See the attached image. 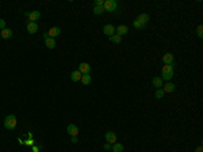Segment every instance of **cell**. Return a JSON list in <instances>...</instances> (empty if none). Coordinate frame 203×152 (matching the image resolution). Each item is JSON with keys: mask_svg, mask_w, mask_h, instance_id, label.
<instances>
[{"mask_svg": "<svg viewBox=\"0 0 203 152\" xmlns=\"http://www.w3.org/2000/svg\"><path fill=\"white\" fill-rule=\"evenodd\" d=\"M16 126V117L14 114H8L4 120V128L8 130H14Z\"/></svg>", "mask_w": 203, "mask_h": 152, "instance_id": "obj_1", "label": "cell"}, {"mask_svg": "<svg viewBox=\"0 0 203 152\" xmlns=\"http://www.w3.org/2000/svg\"><path fill=\"white\" fill-rule=\"evenodd\" d=\"M103 8L104 11H115V10L118 8V1L116 0H104V4H103Z\"/></svg>", "mask_w": 203, "mask_h": 152, "instance_id": "obj_2", "label": "cell"}, {"mask_svg": "<svg viewBox=\"0 0 203 152\" xmlns=\"http://www.w3.org/2000/svg\"><path fill=\"white\" fill-rule=\"evenodd\" d=\"M25 15L29 18V22H35V21H38L41 18L40 11H31V12H26Z\"/></svg>", "mask_w": 203, "mask_h": 152, "instance_id": "obj_3", "label": "cell"}, {"mask_svg": "<svg viewBox=\"0 0 203 152\" xmlns=\"http://www.w3.org/2000/svg\"><path fill=\"white\" fill-rule=\"evenodd\" d=\"M129 33V27L126 25H119V26L115 29V34H118V36H126Z\"/></svg>", "mask_w": 203, "mask_h": 152, "instance_id": "obj_4", "label": "cell"}, {"mask_svg": "<svg viewBox=\"0 0 203 152\" xmlns=\"http://www.w3.org/2000/svg\"><path fill=\"white\" fill-rule=\"evenodd\" d=\"M104 137H106V141H107L108 144L116 143V134H115L114 132H111V130H108V132L104 134Z\"/></svg>", "mask_w": 203, "mask_h": 152, "instance_id": "obj_5", "label": "cell"}, {"mask_svg": "<svg viewBox=\"0 0 203 152\" xmlns=\"http://www.w3.org/2000/svg\"><path fill=\"white\" fill-rule=\"evenodd\" d=\"M79 71L83 73V75H87L91 72V65L88 63H80L79 64Z\"/></svg>", "mask_w": 203, "mask_h": 152, "instance_id": "obj_6", "label": "cell"}, {"mask_svg": "<svg viewBox=\"0 0 203 152\" xmlns=\"http://www.w3.org/2000/svg\"><path fill=\"white\" fill-rule=\"evenodd\" d=\"M66 132H68V134H71V136H77L79 134V128L75 124H69V125L66 126Z\"/></svg>", "mask_w": 203, "mask_h": 152, "instance_id": "obj_7", "label": "cell"}, {"mask_svg": "<svg viewBox=\"0 0 203 152\" xmlns=\"http://www.w3.org/2000/svg\"><path fill=\"white\" fill-rule=\"evenodd\" d=\"M26 29H27V33H29V34H34V33H37V30H38V25H37L35 22H29Z\"/></svg>", "mask_w": 203, "mask_h": 152, "instance_id": "obj_8", "label": "cell"}, {"mask_svg": "<svg viewBox=\"0 0 203 152\" xmlns=\"http://www.w3.org/2000/svg\"><path fill=\"white\" fill-rule=\"evenodd\" d=\"M103 33L106 34V36L111 37L115 34V27L112 26V25H106V26L103 27Z\"/></svg>", "mask_w": 203, "mask_h": 152, "instance_id": "obj_9", "label": "cell"}, {"mask_svg": "<svg viewBox=\"0 0 203 152\" xmlns=\"http://www.w3.org/2000/svg\"><path fill=\"white\" fill-rule=\"evenodd\" d=\"M163 90H164V92H173L176 90V86L173 84V83H171V81H167L165 84H163Z\"/></svg>", "mask_w": 203, "mask_h": 152, "instance_id": "obj_10", "label": "cell"}, {"mask_svg": "<svg viewBox=\"0 0 203 152\" xmlns=\"http://www.w3.org/2000/svg\"><path fill=\"white\" fill-rule=\"evenodd\" d=\"M48 34L50 38H56V37H58L61 34V29H60V27H52L48 31Z\"/></svg>", "mask_w": 203, "mask_h": 152, "instance_id": "obj_11", "label": "cell"}, {"mask_svg": "<svg viewBox=\"0 0 203 152\" xmlns=\"http://www.w3.org/2000/svg\"><path fill=\"white\" fill-rule=\"evenodd\" d=\"M81 76H83V73H81L79 69H76V71L71 72V80L72 81H80L81 80Z\"/></svg>", "mask_w": 203, "mask_h": 152, "instance_id": "obj_12", "label": "cell"}, {"mask_svg": "<svg viewBox=\"0 0 203 152\" xmlns=\"http://www.w3.org/2000/svg\"><path fill=\"white\" fill-rule=\"evenodd\" d=\"M0 37H1V38H4V40H8V38L12 37V30L5 27V29H3V30L0 31Z\"/></svg>", "mask_w": 203, "mask_h": 152, "instance_id": "obj_13", "label": "cell"}, {"mask_svg": "<svg viewBox=\"0 0 203 152\" xmlns=\"http://www.w3.org/2000/svg\"><path fill=\"white\" fill-rule=\"evenodd\" d=\"M163 61H164V64H175L173 54L172 53H165L163 56Z\"/></svg>", "mask_w": 203, "mask_h": 152, "instance_id": "obj_14", "label": "cell"}, {"mask_svg": "<svg viewBox=\"0 0 203 152\" xmlns=\"http://www.w3.org/2000/svg\"><path fill=\"white\" fill-rule=\"evenodd\" d=\"M45 41V45H46V48H48V49H54V48H56V40H54V38H50V37H49V38H46V40H44Z\"/></svg>", "mask_w": 203, "mask_h": 152, "instance_id": "obj_15", "label": "cell"}, {"mask_svg": "<svg viewBox=\"0 0 203 152\" xmlns=\"http://www.w3.org/2000/svg\"><path fill=\"white\" fill-rule=\"evenodd\" d=\"M137 19L142 23V25H144V26H146V23H148V22L150 21V16L148 15V14H140Z\"/></svg>", "mask_w": 203, "mask_h": 152, "instance_id": "obj_16", "label": "cell"}, {"mask_svg": "<svg viewBox=\"0 0 203 152\" xmlns=\"http://www.w3.org/2000/svg\"><path fill=\"white\" fill-rule=\"evenodd\" d=\"M152 83H153V87H156V88H163V80H161V77H159V76H156V77H153L152 79Z\"/></svg>", "mask_w": 203, "mask_h": 152, "instance_id": "obj_17", "label": "cell"}, {"mask_svg": "<svg viewBox=\"0 0 203 152\" xmlns=\"http://www.w3.org/2000/svg\"><path fill=\"white\" fill-rule=\"evenodd\" d=\"M173 68H175V64H165L163 67V73H173Z\"/></svg>", "mask_w": 203, "mask_h": 152, "instance_id": "obj_18", "label": "cell"}, {"mask_svg": "<svg viewBox=\"0 0 203 152\" xmlns=\"http://www.w3.org/2000/svg\"><path fill=\"white\" fill-rule=\"evenodd\" d=\"M81 83H83L84 86H88V84H91V81H92V77H91V75L89 73H87V75H83L81 76Z\"/></svg>", "mask_w": 203, "mask_h": 152, "instance_id": "obj_19", "label": "cell"}, {"mask_svg": "<svg viewBox=\"0 0 203 152\" xmlns=\"http://www.w3.org/2000/svg\"><path fill=\"white\" fill-rule=\"evenodd\" d=\"M123 149H125V147L121 143H114L112 147H111V151L112 152H123Z\"/></svg>", "mask_w": 203, "mask_h": 152, "instance_id": "obj_20", "label": "cell"}, {"mask_svg": "<svg viewBox=\"0 0 203 152\" xmlns=\"http://www.w3.org/2000/svg\"><path fill=\"white\" fill-rule=\"evenodd\" d=\"M110 41L114 42V44H121V42H122V37L118 36V34H114V36L110 37Z\"/></svg>", "mask_w": 203, "mask_h": 152, "instance_id": "obj_21", "label": "cell"}, {"mask_svg": "<svg viewBox=\"0 0 203 152\" xmlns=\"http://www.w3.org/2000/svg\"><path fill=\"white\" fill-rule=\"evenodd\" d=\"M133 27H134V29H137V30H141V29H144L145 26H144V25H142L138 19H134V21H133Z\"/></svg>", "mask_w": 203, "mask_h": 152, "instance_id": "obj_22", "label": "cell"}, {"mask_svg": "<svg viewBox=\"0 0 203 152\" xmlns=\"http://www.w3.org/2000/svg\"><path fill=\"white\" fill-rule=\"evenodd\" d=\"M164 95H165V92H164V90H163V88L156 90V94H155V97H156V98H157V99L164 98Z\"/></svg>", "mask_w": 203, "mask_h": 152, "instance_id": "obj_23", "label": "cell"}, {"mask_svg": "<svg viewBox=\"0 0 203 152\" xmlns=\"http://www.w3.org/2000/svg\"><path fill=\"white\" fill-rule=\"evenodd\" d=\"M103 12H104V8H103V7H93V14H95V15H102Z\"/></svg>", "mask_w": 203, "mask_h": 152, "instance_id": "obj_24", "label": "cell"}, {"mask_svg": "<svg viewBox=\"0 0 203 152\" xmlns=\"http://www.w3.org/2000/svg\"><path fill=\"white\" fill-rule=\"evenodd\" d=\"M173 77V73H163V77H161V80H165V81H169Z\"/></svg>", "mask_w": 203, "mask_h": 152, "instance_id": "obj_25", "label": "cell"}, {"mask_svg": "<svg viewBox=\"0 0 203 152\" xmlns=\"http://www.w3.org/2000/svg\"><path fill=\"white\" fill-rule=\"evenodd\" d=\"M196 34H198L199 38H203V26L202 25H199L198 26V30H196Z\"/></svg>", "mask_w": 203, "mask_h": 152, "instance_id": "obj_26", "label": "cell"}, {"mask_svg": "<svg viewBox=\"0 0 203 152\" xmlns=\"http://www.w3.org/2000/svg\"><path fill=\"white\" fill-rule=\"evenodd\" d=\"M104 4V0H95L93 1V7H103Z\"/></svg>", "mask_w": 203, "mask_h": 152, "instance_id": "obj_27", "label": "cell"}, {"mask_svg": "<svg viewBox=\"0 0 203 152\" xmlns=\"http://www.w3.org/2000/svg\"><path fill=\"white\" fill-rule=\"evenodd\" d=\"M3 29H5V21L4 19H0V31H1Z\"/></svg>", "mask_w": 203, "mask_h": 152, "instance_id": "obj_28", "label": "cell"}, {"mask_svg": "<svg viewBox=\"0 0 203 152\" xmlns=\"http://www.w3.org/2000/svg\"><path fill=\"white\" fill-rule=\"evenodd\" d=\"M71 141L73 144H76V143H79V139H77V136H72V139H71Z\"/></svg>", "mask_w": 203, "mask_h": 152, "instance_id": "obj_29", "label": "cell"}, {"mask_svg": "<svg viewBox=\"0 0 203 152\" xmlns=\"http://www.w3.org/2000/svg\"><path fill=\"white\" fill-rule=\"evenodd\" d=\"M104 149H106V151H110V149H111V144H108V143L104 144Z\"/></svg>", "mask_w": 203, "mask_h": 152, "instance_id": "obj_30", "label": "cell"}, {"mask_svg": "<svg viewBox=\"0 0 203 152\" xmlns=\"http://www.w3.org/2000/svg\"><path fill=\"white\" fill-rule=\"evenodd\" d=\"M195 152H203V148H202V145H199L196 149H195Z\"/></svg>", "mask_w": 203, "mask_h": 152, "instance_id": "obj_31", "label": "cell"}, {"mask_svg": "<svg viewBox=\"0 0 203 152\" xmlns=\"http://www.w3.org/2000/svg\"><path fill=\"white\" fill-rule=\"evenodd\" d=\"M33 151H34V152H38V151H40V147H34V148H33Z\"/></svg>", "mask_w": 203, "mask_h": 152, "instance_id": "obj_32", "label": "cell"}, {"mask_svg": "<svg viewBox=\"0 0 203 152\" xmlns=\"http://www.w3.org/2000/svg\"><path fill=\"white\" fill-rule=\"evenodd\" d=\"M46 38H49V34L48 33H44V40H46Z\"/></svg>", "mask_w": 203, "mask_h": 152, "instance_id": "obj_33", "label": "cell"}]
</instances>
